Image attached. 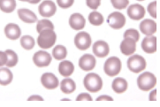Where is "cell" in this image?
I'll return each mask as SVG.
<instances>
[{
	"instance_id": "obj_18",
	"label": "cell",
	"mask_w": 160,
	"mask_h": 107,
	"mask_svg": "<svg viewBox=\"0 0 160 107\" xmlns=\"http://www.w3.org/2000/svg\"><path fill=\"white\" fill-rule=\"evenodd\" d=\"M5 34L6 37L9 38L10 40H17L21 36V31L20 27L17 24L9 23V24L5 26Z\"/></svg>"
},
{
	"instance_id": "obj_25",
	"label": "cell",
	"mask_w": 160,
	"mask_h": 107,
	"mask_svg": "<svg viewBox=\"0 0 160 107\" xmlns=\"http://www.w3.org/2000/svg\"><path fill=\"white\" fill-rule=\"evenodd\" d=\"M53 58L57 60H62L67 56V48L63 45H57L52 51Z\"/></svg>"
},
{
	"instance_id": "obj_36",
	"label": "cell",
	"mask_w": 160,
	"mask_h": 107,
	"mask_svg": "<svg viewBox=\"0 0 160 107\" xmlns=\"http://www.w3.org/2000/svg\"><path fill=\"white\" fill-rule=\"evenodd\" d=\"M7 62V55L5 53V51H0V66H5Z\"/></svg>"
},
{
	"instance_id": "obj_2",
	"label": "cell",
	"mask_w": 160,
	"mask_h": 107,
	"mask_svg": "<svg viewBox=\"0 0 160 107\" xmlns=\"http://www.w3.org/2000/svg\"><path fill=\"white\" fill-rule=\"evenodd\" d=\"M83 83H84V87L88 91L93 92V93L101 90L103 87L102 78L94 73L88 74L83 80Z\"/></svg>"
},
{
	"instance_id": "obj_29",
	"label": "cell",
	"mask_w": 160,
	"mask_h": 107,
	"mask_svg": "<svg viewBox=\"0 0 160 107\" xmlns=\"http://www.w3.org/2000/svg\"><path fill=\"white\" fill-rule=\"evenodd\" d=\"M46 29H54V25L52 21L49 20H41L38 21L37 25H36V31L38 33H41L42 31L46 30Z\"/></svg>"
},
{
	"instance_id": "obj_17",
	"label": "cell",
	"mask_w": 160,
	"mask_h": 107,
	"mask_svg": "<svg viewBox=\"0 0 160 107\" xmlns=\"http://www.w3.org/2000/svg\"><path fill=\"white\" fill-rule=\"evenodd\" d=\"M86 24V20L81 13H73L69 18V25L74 30L83 29Z\"/></svg>"
},
{
	"instance_id": "obj_24",
	"label": "cell",
	"mask_w": 160,
	"mask_h": 107,
	"mask_svg": "<svg viewBox=\"0 0 160 107\" xmlns=\"http://www.w3.org/2000/svg\"><path fill=\"white\" fill-rule=\"evenodd\" d=\"M16 8L15 0H0V10L6 13H12Z\"/></svg>"
},
{
	"instance_id": "obj_37",
	"label": "cell",
	"mask_w": 160,
	"mask_h": 107,
	"mask_svg": "<svg viewBox=\"0 0 160 107\" xmlns=\"http://www.w3.org/2000/svg\"><path fill=\"white\" fill-rule=\"evenodd\" d=\"M97 100H98V101H101V100H109V101H112L113 99L111 97H109V96H101V97H98V98H97Z\"/></svg>"
},
{
	"instance_id": "obj_35",
	"label": "cell",
	"mask_w": 160,
	"mask_h": 107,
	"mask_svg": "<svg viewBox=\"0 0 160 107\" xmlns=\"http://www.w3.org/2000/svg\"><path fill=\"white\" fill-rule=\"evenodd\" d=\"M76 100L77 101H84V100H87V101H91L92 100V97L91 96L88 94V93H82L80 94L77 97H76Z\"/></svg>"
},
{
	"instance_id": "obj_27",
	"label": "cell",
	"mask_w": 160,
	"mask_h": 107,
	"mask_svg": "<svg viewBox=\"0 0 160 107\" xmlns=\"http://www.w3.org/2000/svg\"><path fill=\"white\" fill-rule=\"evenodd\" d=\"M5 53L7 55V62H6V66L7 67H13L17 65L18 63V55L16 54L12 50H6Z\"/></svg>"
},
{
	"instance_id": "obj_19",
	"label": "cell",
	"mask_w": 160,
	"mask_h": 107,
	"mask_svg": "<svg viewBox=\"0 0 160 107\" xmlns=\"http://www.w3.org/2000/svg\"><path fill=\"white\" fill-rule=\"evenodd\" d=\"M18 15L20 17L21 21L26 22V23H35L37 21V17L32 11L26 9V8H21L18 10Z\"/></svg>"
},
{
	"instance_id": "obj_1",
	"label": "cell",
	"mask_w": 160,
	"mask_h": 107,
	"mask_svg": "<svg viewBox=\"0 0 160 107\" xmlns=\"http://www.w3.org/2000/svg\"><path fill=\"white\" fill-rule=\"evenodd\" d=\"M56 40H57L56 33L52 29H46L39 33V36L37 38V43L40 48L43 50H47L55 44Z\"/></svg>"
},
{
	"instance_id": "obj_5",
	"label": "cell",
	"mask_w": 160,
	"mask_h": 107,
	"mask_svg": "<svg viewBox=\"0 0 160 107\" xmlns=\"http://www.w3.org/2000/svg\"><path fill=\"white\" fill-rule=\"evenodd\" d=\"M128 67L131 72L138 74L146 68V60L140 55H133L128 60Z\"/></svg>"
},
{
	"instance_id": "obj_34",
	"label": "cell",
	"mask_w": 160,
	"mask_h": 107,
	"mask_svg": "<svg viewBox=\"0 0 160 107\" xmlns=\"http://www.w3.org/2000/svg\"><path fill=\"white\" fill-rule=\"evenodd\" d=\"M101 4V0H86V5L90 9L97 10Z\"/></svg>"
},
{
	"instance_id": "obj_15",
	"label": "cell",
	"mask_w": 160,
	"mask_h": 107,
	"mask_svg": "<svg viewBox=\"0 0 160 107\" xmlns=\"http://www.w3.org/2000/svg\"><path fill=\"white\" fill-rule=\"evenodd\" d=\"M157 37L153 36H147L142 43V49L146 53H154L157 51Z\"/></svg>"
},
{
	"instance_id": "obj_28",
	"label": "cell",
	"mask_w": 160,
	"mask_h": 107,
	"mask_svg": "<svg viewBox=\"0 0 160 107\" xmlns=\"http://www.w3.org/2000/svg\"><path fill=\"white\" fill-rule=\"evenodd\" d=\"M21 44L22 48L29 51V50H32L34 48V46L36 44V42L32 36H24L21 38Z\"/></svg>"
},
{
	"instance_id": "obj_31",
	"label": "cell",
	"mask_w": 160,
	"mask_h": 107,
	"mask_svg": "<svg viewBox=\"0 0 160 107\" xmlns=\"http://www.w3.org/2000/svg\"><path fill=\"white\" fill-rule=\"evenodd\" d=\"M111 2L114 8L119 10L127 8V6L129 4V0H111Z\"/></svg>"
},
{
	"instance_id": "obj_21",
	"label": "cell",
	"mask_w": 160,
	"mask_h": 107,
	"mask_svg": "<svg viewBox=\"0 0 160 107\" xmlns=\"http://www.w3.org/2000/svg\"><path fill=\"white\" fill-rule=\"evenodd\" d=\"M112 89L116 93L118 94H121V93H124L127 89H128V82L125 80L124 78H121V77H118L116 79H114V81L112 82Z\"/></svg>"
},
{
	"instance_id": "obj_22",
	"label": "cell",
	"mask_w": 160,
	"mask_h": 107,
	"mask_svg": "<svg viewBox=\"0 0 160 107\" xmlns=\"http://www.w3.org/2000/svg\"><path fill=\"white\" fill-rule=\"evenodd\" d=\"M60 89L65 94H71L76 89V84L72 79L66 78L60 83Z\"/></svg>"
},
{
	"instance_id": "obj_13",
	"label": "cell",
	"mask_w": 160,
	"mask_h": 107,
	"mask_svg": "<svg viewBox=\"0 0 160 107\" xmlns=\"http://www.w3.org/2000/svg\"><path fill=\"white\" fill-rule=\"evenodd\" d=\"M120 51L126 56L133 55L136 51V42L133 38L127 37L120 43Z\"/></svg>"
},
{
	"instance_id": "obj_16",
	"label": "cell",
	"mask_w": 160,
	"mask_h": 107,
	"mask_svg": "<svg viewBox=\"0 0 160 107\" xmlns=\"http://www.w3.org/2000/svg\"><path fill=\"white\" fill-rule=\"evenodd\" d=\"M157 23L155 21L146 19L140 23V30L145 36H152L157 32Z\"/></svg>"
},
{
	"instance_id": "obj_9",
	"label": "cell",
	"mask_w": 160,
	"mask_h": 107,
	"mask_svg": "<svg viewBox=\"0 0 160 107\" xmlns=\"http://www.w3.org/2000/svg\"><path fill=\"white\" fill-rule=\"evenodd\" d=\"M38 11L40 15L42 17H52L53 16L56 12H57V6L55 5L54 2H52V0H44L41 5L38 7Z\"/></svg>"
},
{
	"instance_id": "obj_39",
	"label": "cell",
	"mask_w": 160,
	"mask_h": 107,
	"mask_svg": "<svg viewBox=\"0 0 160 107\" xmlns=\"http://www.w3.org/2000/svg\"><path fill=\"white\" fill-rule=\"evenodd\" d=\"M28 101L30 100H40V101H42V100H43V98H42L41 97H39V96H32V97H30L28 99Z\"/></svg>"
},
{
	"instance_id": "obj_40",
	"label": "cell",
	"mask_w": 160,
	"mask_h": 107,
	"mask_svg": "<svg viewBox=\"0 0 160 107\" xmlns=\"http://www.w3.org/2000/svg\"><path fill=\"white\" fill-rule=\"evenodd\" d=\"M41 0H29L28 2L30 3V4H37V3H39Z\"/></svg>"
},
{
	"instance_id": "obj_33",
	"label": "cell",
	"mask_w": 160,
	"mask_h": 107,
	"mask_svg": "<svg viewBox=\"0 0 160 107\" xmlns=\"http://www.w3.org/2000/svg\"><path fill=\"white\" fill-rule=\"evenodd\" d=\"M57 3L59 7L67 9V8H69L73 5L74 0H57Z\"/></svg>"
},
{
	"instance_id": "obj_4",
	"label": "cell",
	"mask_w": 160,
	"mask_h": 107,
	"mask_svg": "<svg viewBox=\"0 0 160 107\" xmlns=\"http://www.w3.org/2000/svg\"><path fill=\"white\" fill-rule=\"evenodd\" d=\"M121 67H122V64L119 58L111 57L104 63L103 70L108 76L113 77L118 75L120 73Z\"/></svg>"
},
{
	"instance_id": "obj_8",
	"label": "cell",
	"mask_w": 160,
	"mask_h": 107,
	"mask_svg": "<svg viewBox=\"0 0 160 107\" xmlns=\"http://www.w3.org/2000/svg\"><path fill=\"white\" fill-rule=\"evenodd\" d=\"M52 58L47 51H39L36 52L33 56V61L38 67H45L52 63Z\"/></svg>"
},
{
	"instance_id": "obj_14",
	"label": "cell",
	"mask_w": 160,
	"mask_h": 107,
	"mask_svg": "<svg viewBox=\"0 0 160 107\" xmlns=\"http://www.w3.org/2000/svg\"><path fill=\"white\" fill-rule=\"evenodd\" d=\"M93 53L98 58H105L110 52L108 43L104 41H97L93 44Z\"/></svg>"
},
{
	"instance_id": "obj_30",
	"label": "cell",
	"mask_w": 160,
	"mask_h": 107,
	"mask_svg": "<svg viewBox=\"0 0 160 107\" xmlns=\"http://www.w3.org/2000/svg\"><path fill=\"white\" fill-rule=\"evenodd\" d=\"M123 36H124V38H127V37L133 38L135 42L139 41L140 38L139 32L136 29H134V28H130V29H128L127 31H125Z\"/></svg>"
},
{
	"instance_id": "obj_10",
	"label": "cell",
	"mask_w": 160,
	"mask_h": 107,
	"mask_svg": "<svg viewBox=\"0 0 160 107\" xmlns=\"http://www.w3.org/2000/svg\"><path fill=\"white\" fill-rule=\"evenodd\" d=\"M41 82L42 86L47 89H54L58 86L59 82L58 77L52 73H45L41 77Z\"/></svg>"
},
{
	"instance_id": "obj_32",
	"label": "cell",
	"mask_w": 160,
	"mask_h": 107,
	"mask_svg": "<svg viewBox=\"0 0 160 107\" xmlns=\"http://www.w3.org/2000/svg\"><path fill=\"white\" fill-rule=\"evenodd\" d=\"M148 12L152 18L156 19L158 17V2L153 1L148 5Z\"/></svg>"
},
{
	"instance_id": "obj_23",
	"label": "cell",
	"mask_w": 160,
	"mask_h": 107,
	"mask_svg": "<svg viewBox=\"0 0 160 107\" xmlns=\"http://www.w3.org/2000/svg\"><path fill=\"white\" fill-rule=\"evenodd\" d=\"M12 73L8 69L7 67H2L0 68V84L3 86H6L10 84L12 81Z\"/></svg>"
},
{
	"instance_id": "obj_41",
	"label": "cell",
	"mask_w": 160,
	"mask_h": 107,
	"mask_svg": "<svg viewBox=\"0 0 160 107\" xmlns=\"http://www.w3.org/2000/svg\"><path fill=\"white\" fill-rule=\"evenodd\" d=\"M20 1H23V2H28L29 0H20Z\"/></svg>"
},
{
	"instance_id": "obj_12",
	"label": "cell",
	"mask_w": 160,
	"mask_h": 107,
	"mask_svg": "<svg viewBox=\"0 0 160 107\" xmlns=\"http://www.w3.org/2000/svg\"><path fill=\"white\" fill-rule=\"evenodd\" d=\"M128 15L134 21L142 20L145 15V9L142 5L139 4H134L130 5L128 9Z\"/></svg>"
},
{
	"instance_id": "obj_7",
	"label": "cell",
	"mask_w": 160,
	"mask_h": 107,
	"mask_svg": "<svg viewBox=\"0 0 160 107\" xmlns=\"http://www.w3.org/2000/svg\"><path fill=\"white\" fill-rule=\"evenodd\" d=\"M74 44L81 51H86L91 45V37L87 32H80L74 37Z\"/></svg>"
},
{
	"instance_id": "obj_11",
	"label": "cell",
	"mask_w": 160,
	"mask_h": 107,
	"mask_svg": "<svg viewBox=\"0 0 160 107\" xmlns=\"http://www.w3.org/2000/svg\"><path fill=\"white\" fill-rule=\"evenodd\" d=\"M96 59L91 54H84L79 59V66L83 71H91L96 66Z\"/></svg>"
},
{
	"instance_id": "obj_6",
	"label": "cell",
	"mask_w": 160,
	"mask_h": 107,
	"mask_svg": "<svg viewBox=\"0 0 160 107\" xmlns=\"http://www.w3.org/2000/svg\"><path fill=\"white\" fill-rule=\"evenodd\" d=\"M107 23L114 29H120L126 24V17L119 12H114L108 16Z\"/></svg>"
},
{
	"instance_id": "obj_20",
	"label": "cell",
	"mask_w": 160,
	"mask_h": 107,
	"mask_svg": "<svg viewBox=\"0 0 160 107\" xmlns=\"http://www.w3.org/2000/svg\"><path fill=\"white\" fill-rule=\"evenodd\" d=\"M74 71V66L72 62L69 60H64L60 62L58 66V72L62 76L68 77L72 74Z\"/></svg>"
},
{
	"instance_id": "obj_42",
	"label": "cell",
	"mask_w": 160,
	"mask_h": 107,
	"mask_svg": "<svg viewBox=\"0 0 160 107\" xmlns=\"http://www.w3.org/2000/svg\"><path fill=\"white\" fill-rule=\"evenodd\" d=\"M137 1H143V0H137Z\"/></svg>"
},
{
	"instance_id": "obj_26",
	"label": "cell",
	"mask_w": 160,
	"mask_h": 107,
	"mask_svg": "<svg viewBox=\"0 0 160 107\" xmlns=\"http://www.w3.org/2000/svg\"><path fill=\"white\" fill-rule=\"evenodd\" d=\"M88 21L93 26L102 25L103 22V16L98 12H92L88 15Z\"/></svg>"
},
{
	"instance_id": "obj_38",
	"label": "cell",
	"mask_w": 160,
	"mask_h": 107,
	"mask_svg": "<svg viewBox=\"0 0 160 107\" xmlns=\"http://www.w3.org/2000/svg\"><path fill=\"white\" fill-rule=\"evenodd\" d=\"M157 93H158V91H157V89H155V90H153V91L151 92V94H150V100H157Z\"/></svg>"
},
{
	"instance_id": "obj_3",
	"label": "cell",
	"mask_w": 160,
	"mask_h": 107,
	"mask_svg": "<svg viewBox=\"0 0 160 107\" xmlns=\"http://www.w3.org/2000/svg\"><path fill=\"white\" fill-rule=\"evenodd\" d=\"M157 84V78L150 72H144L137 78V85L141 90L149 91Z\"/></svg>"
}]
</instances>
